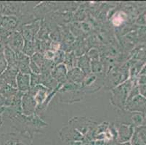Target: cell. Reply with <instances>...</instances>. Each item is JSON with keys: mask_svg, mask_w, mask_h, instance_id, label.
I'll return each mask as SVG.
<instances>
[{"mask_svg": "<svg viewBox=\"0 0 146 145\" xmlns=\"http://www.w3.org/2000/svg\"><path fill=\"white\" fill-rule=\"evenodd\" d=\"M23 52H24L25 54H27L28 56H31L33 53V46L31 43L29 41L26 42L24 45H23Z\"/></svg>", "mask_w": 146, "mask_h": 145, "instance_id": "obj_9", "label": "cell"}, {"mask_svg": "<svg viewBox=\"0 0 146 145\" xmlns=\"http://www.w3.org/2000/svg\"><path fill=\"white\" fill-rule=\"evenodd\" d=\"M96 61L97 60L92 62V71H94V72H98L101 70V68H98V66H99V67H100V66H101V65L100 64L99 62H96Z\"/></svg>", "mask_w": 146, "mask_h": 145, "instance_id": "obj_10", "label": "cell"}, {"mask_svg": "<svg viewBox=\"0 0 146 145\" xmlns=\"http://www.w3.org/2000/svg\"><path fill=\"white\" fill-rule=\"evenodd\" d=\"M21 104H22L23 113L24 115L29 116L34 113L37 103L31 94L29 93L23 94Z\"/></svg>", "mask_w": 146, "mask_h": 145, "instance_id": "obj_1", "label": "cell"}, {"mask_svg": "<svg viewBox=\"0 0 146 145\" xmlns=\"http://www.w3.org/2000/svg\"><path fill=\"white\" fill-rule=\"evenodd\" d=\"M9 46L13 52L17 54L21 52L23 48V41L19 34H14L9 39Z\"/></svg>", "mask_w": 146, "mask_h": 145, "instance_id": "obj_4", "label": "cell"}, {"mask_svg": "<svg viewBox=\"0 0 146 145\" xmlns=\"http://www.w3.org/2000/svg\"><path fill=\"white\" fill-rule=\"evenodd\" d=\"M29 69H30L31 71H32L33 73H34L35 75H39L41 72L40 68H39L38 65H36L32 60H30V62H29Z\"/></svg>", "mask_w": 146, "mask_h": 145, "instance_id": "obj_8", "label": "cell"}, {"mask_svg": "<svg viewBox=\"0 0 146 145\" xmlns=\"http://www.w3.org/2000/svg\"><path fill=\"white\" fill-rule=\"evenodd\" d=\"M7 62L4 53L0 52V75H2L7 68Z\"/></svg>", "mask_w": 146, "mask_h": 145, "instance_id": "obj_7", "label": "cell"}, {"mask_svg": "<svg viewBox=\"0 0 146 145\" xmlns=\"http://www.w3.org/2000/svg\"><path fill=\"white\" fill-rule=\"evenodd\" d=\"M4 111H5V108H4L3 107H0V115H1V114H2Z\"/></svg>", "mask_w": 146, "mask_h": 145, "instance_id": "obj_11", "label": "cell"}, {"mask_svg": "<svg viewBox=\"0 0 146 145\" xmlns=\"http://www.w3.org/2000/svg\"><path fill=\"white\" fill-rule=\"evenodd\" d=\"M31 76L28 74L18 72L16 78L17 88L21 91H28L30 90Z\"/></svg>", "mask_w": 146, "mask_h": 145, "instance_id": "obj_3", "label": "cell"}, {"mask_svg": "<svg viewBox=\"0 0 146 145\" xmlns=\"http://www.w3.org/2000/svg\"><path fill=\"white\" fill-rule=\"evenodd\" d=\"M18 68L15 67H8L6 70L2 74V80L5 81V83L13 87H17L16 78L18 75Z\"/></svg>", "mask_w": 146, "mask_h": 145, "instance_id": "obj_2", "label": "cell"}, {"mask_svg": "<svg viewBox=\"0 0 146 145\" xmlns=\"http://www.w3.org/2000/svg\"><path fill=\"white\" fill-rule=\"evenodd\" d=\"M68 76L75 82H81L84 78V74L83 72L79 69H74V70L69 71Z\"/></svg>", "mask_w": 146, "mask_h": 145, "instance_id": "obj_6", "label": "cell"}, {"mask_svg": "<svg viewBox=\"0 0 146 145\" xmlns=\"http://www.w3.org/2000/svg\"><path fill=\"white\" fill-rule=\"evenodd\" d=\"M15 145H24V144L22 143L21 142H17V144Z\"/></svg>", "mask_w": 146, "mask_h": 145, "instance_id": "obj_12", "label": "cell"}, {"mask_svg": "<svg viewBox=\"0 0 146 145\" xmlns=\"http://www.w3.org/2000/svg\"><path fill=\"white\" fill-rule=\"evenodd\" d=\"M78 66L79 67V68L81 69L83 73H90V64L89 62L88 58H87L86 56H84L82 58H81L79 60V63H78Z\"/></svg>", "mask_w": 146, "mask_h": 145, "instance_id": "obj_5", "label": "cell"}]
</instances>
